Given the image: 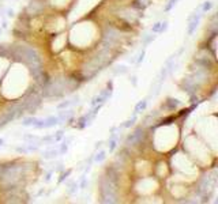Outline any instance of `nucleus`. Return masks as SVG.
I'll return each instance as SVG.
<instances>
[{
  "mask_svg": "<svg viewBox=\"0 0 218 204\" xmlns=\"http://www.w3.org/2000/svg\"><path fill=\"white\" fill-rule=\"evenodd\" d=\"M180 87L183 89V91H186L187 94L191 97V95L196 94V89H198V84L191 79V78H184L183 82L180 83Z\"/></svg>",
  "mask_w": 218,
  "mask_h": 204,
  "instance_id": "obj_1",
  "label": "nucleus"
},
{
  "mask_svg": "<svg viewBox=\"0 0 218 204\" xmlns=\"http://www.w3.org/2000/svg\"><path fill=\"white\" fill-rule=\"evenodd\" d=\"M201 16H202V14H199V12H196V11H195L194 14L189 15L188 27H187V34H188V36H192V34L195 33L198 25H199V21H201Z\"/></svg>",
  "mask_w": 218,
  "mask_h": 204,
  "instance_id": "obj_2",
  "label": "nucleus"
},
{
  "mask_svg": "<svg viewBox=\"0 0 218 204\" xmlns=\"http://www.w3.org/2000/svg\"><path fill=\"white\" fill-rule=\"evenodd\" d=\"M180 105H181V102H180L179 99H176V98H168V99L162 104V108L169 110V112H173V110H176Z\"/></svg>",
  "mask_w": 218,
  "mask_h": 204,
  "instance_id": "obj_3",
  "label": "nucleus"
},
{
  "mask_svg": "<svg viewBox=\"0 0 218 204\" xmlns=\"http://www.w3.org/2000/svg\"><path fill=\"white\" fill-rule=\"evenodd\" d=\"M57 117H59V123H68L74 118V110L63 109L62 112L57 114Z\"/></svg>",
  "mask_w": 218,
  "mask_h": 204,
  "instance_id": "obj_4",
  "label": "nucleus"
},
{
  "mask_svg": "<svg viewBox=\"0 0 218 204\" xmlns=\"http://www.w3.org/2000/svg\"><path fill=\"white\" fill-rule=\"evenodd\" d=\"M60 124L59 123V117L57 116H49V117L44 118V128L47 129V128H52L55 127V125Z\"/></svg>",
  "mask_w": 218,
  "mask_h": 204,
  "instance_id": "obj_5",
  "label": "nucleus"
},
{
  "mask_svg": "<svg viewBox=\"0 0 218 204\" xmlns=\"http://www.w3.org/2000/svg\"><path fill=\"white\" fill-rule=\"evenodd\" d=\"M59 155V150L57 148H48L42 152V158L44 159H55Z\"/></svg>",
  "mask_w": 218,
  "mask_h": 204,
  "instance_id": "obj_6",
  "label": "nucleus"
},
{
  "mask_svg": "<svg viewBox=\"0 0 218 204\" xmlns=\"http://www.w3.org/2000/svg\"><path fill=\"white\" fill-rule=\"evenodd\" d=\"M147 98H144V99L139 101L138 104L135 105V108H134V114H139V113L144 112V109H146V106H147Z\"/></svg>",
  "mask_w": 218,
  "mask_h": 204,
  "instance_id": "obj_7",
  "label": "nucleus"
},
{
  "mask_svg": "<svg viewBox=\"0 0 218 204\" xmlns=\"http://www.w3.org/2000/svg\"><path fill=\"white\" fill-rule=\"evenodd\" d=\"M37 120H38V117L30 114V116H27V117H25L23 120H22V125H23V127H34V124L37 123Z\"/></svg>",
  "mask_w": 218,
  "mask_h": 204,
  "instance_id": "obj_8",
  "label": "nucleus"
},
{
  "mask_svg": "<svg viewBox=\"0 0 218 204\" xmlns=\"http://www.w3.org/2000/svg\"><path fill=\"white\" fill-rule=\"evenodd\" d=\"M87 125L89 124H87V118H86V114H83V116H80V117L77 120V124H75L74 127L78 128V129H85Z\"/></svg>",
  "mask_w": 218,
  "mask_h": 204,
  "instance_id": "obj_9",
  "label": "nucleus"
},
{
  "mask_svg": "<svg viewBox=\"0 0 218 204\" xmlns=\"http://www.w3.org/2000/svg\"><path fill=\"white\" fill-rule=\"evenodd\" d=\"M136 120H138V117H136V114H132V117L131 118H128V120H126V121L123 123V124H120L119 125V129H120V128H130V127H132L134 124H135V121Z\"/></svg>",
  "mask_w": 218,
  "mask_h": 204,
  "instance_id": "obj_10",
  "label": "nucleus"
},
{
  "mask_svg": "<svg viewBox=\"0 0 218 204\" xmlns=\"http://www.w3.org/2000/svg\"><path fill=\"white\" fill-rule=\"evenodd\" d=\"M105 158H106V151L101 150L100 152H97L95 155H93V162L101 163V162H104V161H105Z\"/></svg>",
  "mask_w": 218,
  "mask_h": 204,
  "instance_id": "obj_11",
  "label": "nucleus"
},
{
  "mask_svg": "<svg viewBox=\"0 0 218 204\" xmlns=\"http://www.w3.org/2000/svg\"><path fill=\"white\" fill-rule=\"evenodd\" d=\"M154 40H156V36H153V34H143L142 36V45L143 46H147L150 42H153Z\"/></svg>",
  "mask_w": 218,
  "mask_h": 204,
  "instance_id": "obj_12",
  "label": "nucleus"
},
{
  "mask_svg": "<svg viewBox=\"0 0 218 204\" xmlns=\"http://www.w3.org/2000/svg\"><path fill=\"white\" fill-rule=\"evenodd\" d=\"M211 8H213V1H210V0L204 1V3L201 6V11H202V14H204V12H209Z\"/></svg>",
  "mask_w": 218,
  "mask_h": 204,
  "instance_id": "obj_13",
  "label": "nucleus"
},
{
  "mask_svg": "<svg viewBox=\"0 0 218 204\" xmlns=\"http://www.w3.org/2000/svg\"><path fill=\"white\" fill-rule=\"evenodd\" d=\"M40 139L41 137H38V136H35V135H25L23 136V140H29V143H40Z\"/></svg>",
  "mask_w": 218,
  "mask_h": 204,
  "instance_id": "obj_14",
  "label": "nucleus"
},
{
  "mask_svg": "<svg viewBox=\"0 0 218 204\" xmlns=\"http://www.w3.org/2000/svg\"><path fill=\"white\" fill-rule=\"evenodd\" d=\"M63 137H64V131L63 129H59L55 135H53V140H55V143H59L63 140Z\"/></svg>",
  "mask_w": 218,
  "mask_h": 204,
  "instance_id": "obj_15",
  "label": "nucleus"
},
{
  "mask_svg": "<svg viewBox=\"0 0 218 204\" xmlns=\"http://www.w3.org/2000/svg\"><path fill=\"white\" fill-rule=\"evenodd\" d=\"M71 173H72V170H71V169H68V170H65V172H62V174H60V178H59V184L64 182V181L67 180V178L71 176Z\"/></svg>",
  "mask_w": 218,
  "mask_h": 204,
  "instance_id": "obj_16",
  "label": "nucleus"
},
{
  "mask_svg": "<svg viewBox=\"0 0 218 204\" xmlns=\"http://www.w3.org/2000/svg\"><path fill=\"white\" fill-rule=\"evenodd\" d=\"M70 106H72V105H71V101L65 99V101H63V102H60L56 108H57V110H63V109H68Z\"/></svg>",
  "mask_w": 218,
  "mask_h": 204,
  "instance_id": "obj_17",
  "label": "nucleus"
},
{
  "mask_svg": "<svg viewBox=\"0 0 218 204\" xmlns=\"http://www.w3.org/2000/svg\"><path fill=\"white\" fill-rule=\"evenodd\" d=\"M128 72V69H127L126 65H120V67H116L115 69H113V74L115 75H119V74H127Z\"/></svg>",
  "mask_w": 218,
  "mask_h": 204,
  "instance_id": "obj_18",
  "label": "nucleus"
},
{
  "mask_svg": "<svg viewBox=\"0 0 218 204\" xmlns=\"http://www.w3.org/2000/svg\"><path fill=\"white\" fill-rule=\"evenodd\" d=\"M53 142H55V140H53V135L44 136V137L40 139V143H45V144H50V143H53Z\"/></svg>",
  "mask_w": 218,
  "mask_h": 204,
  "instance_id": "obj_19",
  "label": "nucleus"
},
{
  "mask_svg": "<svg viewBox=\"0 0 218 204\" xmlns=\"http://www.w3.org/2000/svg\"><path fill=\"white\" fill-rule=\"evenodd\" d=\"M0 57L2 59H7V45L0 44Z\"/></svg>",
  "mask_w": 218,
  "mask_h": 204,
  "instance_id": "obj_20",
  "label": "nucleus"
},
{
  "mask_svg": "<svg viewBox=\"0 0 218 204\" xmlns=\"http://www.w3.org/2000/svg\"><path fill=\"white\" fill-rule=\"evenodd\" d=\"M78 186H79L80 189H85L86 186H87V178H86V174H85V173H83L82 180H80V184H78Z\"/></svg>",
  "mask_w": 218,
  "mask_h": 204,
  "instance_id": "obj_21",
  "label": "nucleus"
},
{
  "mask_svg": "<svg viewBox=\"0 0 218 204\" xmlns=\"http://www.w3.org/2000/svg\"><path fill=\"white\" fill-rule=\"evenodd\" d=\"M177 1H179V0H169V1H168V4H166V7H165V8H164V11H165V12L171 11V10H172V7H173L174 4L177 3Z\"/></svg>",
  "mask_w": 218,
  "mask_h": 204,
  "instance_id": "obj_22",
  "label": "nucleus"
},
{
  "mask_svg": "<svg viewBox=\"0 0 218 204\" xmlns=\"http://www.w3.org/2000/svg\"><path fill=\"white\" fill-rule=\"evenodd\" d=\"M15 150H17L18 154H27V152H29V151H27V147H26V146H19V147H17Z\"/></svg>",
  "mask_w": 218,
  "mask_h": 204,
  "instance_id": "obj_23",
  "label": "nucleus"
},
{
  "mask_svg": "<svg viewBox=\"0 0 218 204\" xmlns=\"http://www.w3.org/2000/svg\"><path fill=\"white\" fill-rule=\"evenodd\" d=\"M159 27H161V22H156V23L153 25V27H151V33H153V34L159 33Z\"/></svg>",
  "mask_w": 218,
  "mask_h": 204,
  "instance_id": "obj_24",
  "label": "nucleus"
},
{
  "mask_svg": "<svg viewBox=\"0 0 218 204\" xmlns=\"http://www.w3.org/2000/svg\"><path fill=\"white\" fill-rule=\"evenodd\" d=\"M168 21H164V22H161V27H159V33H164V31H166L168 30Z\"/></svg>",
  "mask_w": 218,
  "mask_h": 204,
  "instance_id": "obj_25",
  "label": "nucleus"
},
{
  "mask_svg": "<svg viewBox=\"0 0 218 204\" xmlns=\"http://www.w3.org/2000/svg\"><path fill=\"white\" fill-rule=\"evenodd\" d=\"M144 55H146V50H142L141 53H139V56H138V59H136V63H142L143 61V59H144Z\"/></svg>",
  "mask_w": 218,
  "mask_h": 204,
  "instance_id": "obj_26",
  "label": "nucleus"
},
{
  "mask_svg": "<svg viewBox=\"0 0 218 204\" xmlns=\"http://www.w3.org/2000/svg\"><path fill=\"white\" fill-rule=\"evenodd\" d=\"M52 174H53V170H49V172L45 174V178H44V182H49L50 178H52Z\"/></svg>",
  "mask_w": 218,
  "mask_h": 204,
  "instance_id": "obj_27",
  "label": "nucleus"
},
{
  "mask_svg": "<svg viewBox=\"0 0 218 204\" xmlns=\"http://www.w3.org/2000/svg\"><path fill=\"white\" fill-rule=\"evenodd\" d=\"M79 101H80L79 95H74V97H72V99H71V105H78V104H79Z\"/></svg>",
  "mask_w": 218,
  "mask_h": 204,
  "instance_id": "obj_28",
  "label": "nucleus"
},
{
  "mask_svg": "<svg viewBox=\"0 0 218 204\" xmlns=\"http://www.w3.org/2000/svg\"><path fill=\"white\" fill-rule=\"evenodd\" d=\"M130 82L132 83V86L136 87V84H138V80H136V76H131L130 78Z\"/></svg>",
  "mask_w": 218,
  "mask_h": 204,
  "instance_id": "obj_29",
  "label": "nucleus"
},
{
  "mask_svg": "<svg viewBox=\"0 0 218 204\" xmlns=\"http://www.w3.org/2000/svg\"><path fill=\"white\" fill-rule=\"evenodd\" d=\"M7 16H8V18H12V16H14V10L12 8L7 10Z\"/></svg>",
  "mask_w": 218,
  "mask_h": 204,
  "instance_id": "obj_30",
  "label": "nucleus"
},
{
  "mask_svg": "<svg viewBox=\"0 0 218 204\" xmlns=\"http://www.w3.org/2000/svg\"><path fill=\"white\" fill-rule=\"evenodd\" d=\"M55 170H56V172H59V173H62L63 172V163H59V165H57V167L55 169Z\"/></svg>",
  "mask_w": 218,
  "mask_h": 204,
  "instance_id": "obj_31",
  "label": "nucleus"
},
{
  "mask_svg": "<svg viewBox=\"0 0 218 204\" xmlns=\"http://www.w3.org/2000/svg\"><path fill=\"white\" fill-rule=\"evenodd\" d=\"M106 86H108L109 90H112V89H113V83H112V80H109V82L106 83Z\"/></svg>",
  "mask_w": 218,
  "mask_h": 204,
  "instance_id": "obj_32",
  "label": "nucleus"
},
{
  "mask_svg": "<svg viewBox=\"0 0 218 204\" xmlns=\"http://www.w3.org/2000/svg\"><path fill=\"white\" fill-rule=\"evenodd\" d=\"M102 143H104V142H97V143H95V146H94V148H95V150H98V148H101V146H102Z\"/></svg>",
  "mask_w": 218,
  "mask_h": 204,
  "instance_id": "obj_33",
  "label": "nucleus"
},
{
  "mask_svg": "<svg viewBox=\"0 0 218 204\" xmlns=\"http://www.w3.org/2000/svg\"><path fill=\"white\" fill-rule=\"evenodd\" d=\"M4 144V139L3 137H0V146H3Z\"/></svg>",
  "mask_w": 218,
  "mask_h": 204,
  "instance_id": "obj_34",
  "label": "nucleus"
}]
</instances>
